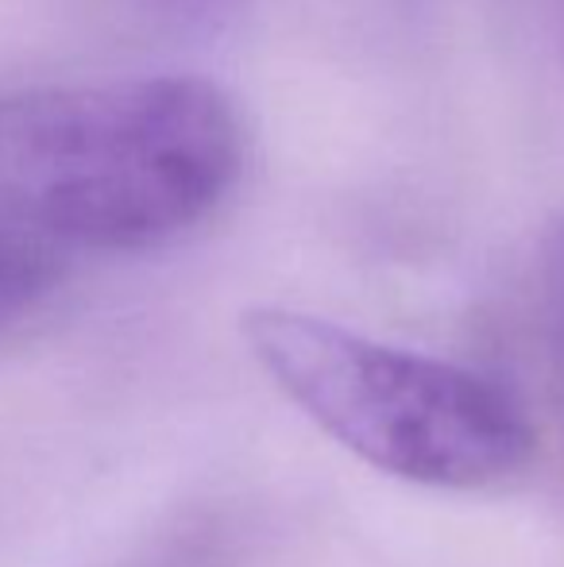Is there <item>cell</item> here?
Masks as SVG:
<instances>
[{
  "mask_svg": "<svg viewBox=\"0 0 564 567\" xmlns=\"http://www.w3.org/2000/svg\"><path fill=\"white\" fill-rule=\"evenodd\" d=\"M244 163L248 120L202 74L0 97V205L39 239L109 251L163 244L202 225Z\"/></svg>",
  "mask_w": 564,
  "mask_h": 567,
  "instance_id": "1",
  "label": "cell"
},
{
  "mask_svg": "<svg viewBox=\"0 0 564 567\" xmlns=\"http://www.w3.org/2000/svg\"><path fill=\"white\" fill-rule=\"evenodd\" d=\"M240 332L275 386L383 475L480 491L534 460L526 405L491 374L283 306L248 309Z\"/></svg>",
  "mask_w": 564,
  "mask_h": 567,
  "instance_id": "2",
  "label": "cell"
},
{
  "mask_svg": "<svg viewBox=\"0 0 564 567\" xmlns=\"http://www.w3.org/2000/svg\"><path fill=\"white\" fill-rule=\"evenodd\" d=\"M59 262L51 247L31 231L0 228V329L28 313L51 290Z\"/></svg>",
  "mask_w": 564,
  "mask_h": 567,
  "instance_id": "3",
  "label": "cell"
},
{
  "mask_svg": "<svg viewBox=\"0 0 564 567\" xmlns=\"http://www.w3.org/2000/svg\"><path fill=\"white\" fill-rule=\"evenodd\" d=\"M542 278H545V301H550V321L557 351L564 359V213L550 225L542 239Z\"/></svg>",
  "mask_w": 564,
  "mask_h": 567,
  "instance_id": "4",
  "label": "cell"
},
{
  "mask_svg": "<svg viewBox=\"0 0 564 567\" xmlns=\"http://www.w3.org/2000/svg\"><path fill=\"white\" fill-rule=\"evenodd\" d=\"M171 4L186 16H197V20H225L236 12L240 0H171Z\"/></svg>",
  "mask_w": 564,
  "mask_h": 567,
  "instance_id": "5",
  "label": "cell"
}]
</instances>
